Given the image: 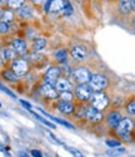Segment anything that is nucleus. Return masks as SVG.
Wrapping results in <instances>:
<instances>
[{
	"mask_svg": "<svg viewBox=\"0 0 135 157\" xmlns=\"http://www.w3.org/2000/svg\"><path fill=\"white\" fill-rule=\"evenodd\" d=\"M90 103L94 108H97L99 111H103L108 107V104H109V98L105 93H103L101 90L99 92H94L90 97Z\"/></svg>",
	"mask_w": 135,
	"mask_h": 157,
	"instance_id": "obj_1",
	"label": "nucleus"
},
{
	"mask_svg": "<svg viewBox=\"0 0 135 157\" xmlns=\"http://www.w3.org/2000/svg\"><path fill=\"white\" fill-rule=\"evenodd\" d=\"M133 127H134V122L130 118H123L120 121V123L118 124V127H116V132H118V135L120 137H123L125 140H129L130 133L133 131Z\"/></svg>",
	"mask_w": 135,
	"mask_h": 157,
	"instance_id": "obj_2",
	"label": "nucleus"
},
{
	"mask_svg": "<svg viewBox=\"0 0 135 157\" xmlns=\"http://www.w3.org/2000/svg\"><path fill=\"white\" fill-rule=\"evenodd\" d=\"M89 86L91 87L93 90L95 92H99V90H103L106 88L108 86V79L103 75V74H93L90 77L89 81Z\"/></svg>",
	"mask_w": 135,
	"mask_h": 157,
	"instance_id": "obj_3",
	"label": "nucleus"
},
{
	"mask_svg": "<svg viewBox=\"0 0 135 157\" xmlns=\"http://www.w3.org/2000/svg\"><path fill=\"white\" fill-rule=\"evenodd\" d=\"M75 94L78 97V99H80L82 102H86L90 99L91 94H93V89L90 86H88V83L85 84H79L75 89Z\"/></svg>",
	"mask_w": 135,
	"mask_h": 157,
	"instance_id": "obj_4",
	"label": "nucleus"
},
{
	"mask_svg": "<svg viewBox=\"0 0 135 157\" xmlns=\"http://www.w3.org/2000/svg\"><path fill=\"white\" fill-rule=\"evenodd\" d=\"M73 75H74V79L79 83V84H85V83H89L90 81V72L88 68H76L74 72H73Z\"/></svg>",
	"mask_w": 135,
	"mask_h": 157,
	"instance_id": "obj_5",
	"label": "nucleus"
},
{
	"mask_svg": "<svg viewBox=\"0 0 135 157\" xmlns=\"http://www.w3.org/2000/svg\"><path fill=\"white\" fill-rule=\"evenodd\" d=\"M65 5V0H48L45 4V11L55 14V13L63 11Z\"/></svg>",
	"mask_w": 135,
	"mask_h": 157,
	"instance_id": "obj_6",
	"label": "nucleus"
},
{
	"mask_svg": "<svg viewBox=\"0 0 135 157\" xmlns=\"http://www.w3.org/2000/svg\"><path fill=\"white\" fill-rule=\"evenodd\" d=\"M85 117H86L88 121H90L93 123H99V122L103 121V113H101V111L94 108L93 106L85 108Z\"/></svg>",
	"mask_w": 135,
	"mask_h": 157,
	"instance_id": "obj_7",
	"label": "nucleus"
},
{
	"mask_svg": "<svg viewBox=\"0 0 135 157\" xmlns=\"http://www.w3.org/2000/svg\"><path fill=\"white\" fill-rule=\"evenodd\" d=\"M40 94L44 96L45 98H57L58 97V89L54 87L53 84H49V83H44L42 84V87H40Z\"/></svg>",
	"mask_w": 135,
	"mask_h": 157,
	"instance_id": "obj_8",
	"label": "nucleus"
},
{
	"mask_svg": "<svg viewBox=\"0 0 135 157\" xmlns=\"http://www.w3.org/2000/svg\"><path fill=\"white\" fill-rule=\"evenodd\" d=\"M11 68H13V71H14V73L16 75H24L29 69L28 63H26L24 59H15L14 62H13Z\"/></svg>",
	"mask_w": 135,
	"mask_h": 157,
	"instance_id": "obj_9",
	"label": "nucleus"
},
{
	"mask_svg": "<svg viewBox=\"0 0 135 157\" xmlns=\"http://www.w3.org/2000/svg\"><path fill=\"white\" fill-rule=\"evenodd\" d=\"M59 75H60V69L59 68H57V67L49 68L45 73V83L55 84L57 81L59 79Z\"/></svg>",
	"mask_w": 135,
	"mask_h": 157,
	"instance_id": "obj_10",
	"label": "nucleus"
},
{
	"mask_svg": "<svg viewBox=\"0 0 135 157\" xmlns=\"http://www.w3.org/2000/svg\"><path fill=\"white\" fill-rule=\"evenodd\" d=\"M71 56L73 58L75 59H79V60H83L88 57V50L85 47H82V45H76L71 49Z\"/></svg>",
	"mask_w": 135,
	"mask_h": 157,
	"instance_id": "obj_11",
	"label": "nucleus"
},
{
	"mask_svg": "<svg viewBox=\"0 0 135 157\" xmlns=\"http://www.w3.org/2000/svg\"><path fill=\"white\" fill-rule=\"evenodd\" d=\"M13 49L16 52V54H25L26 53V43L21 39H14L11 43Z\"/></svg>",
	"mask_w": 135,
	"mask_h": 157,
	"instance_id": "obj_12",
	"label": "nucleus"
},
{
	"mask_svg": "<svg viewBox=\"0 0 135 157\" xmlns=\"http://www.w3.org/2000/svg\"><path fill=\"white\" fill-rule=\"evenodd\" d=\"M121 120H123V117H121V114L119 112H111L108 116V124L113 128H116Z\"/></svg>",
	"mask_w": 135,
	"mask_h": 157,
	"instance_id": "obj_13",
	"label": "nucleus"
},
{
	"mask_svg": "<svg viewBox=\"0 0 135 157\" xmlns=\"http://www.w3.org/2000/svg\"><path fill=\"white\" fill-rule=\"evenodd\" d=\"M58 109L64 113V114H70L74 111V106L71 104V102H65V101H60L58 103Z\"/></svg>",
	"mask_w": 135,
	"mask_h": 157,
	"instance_id": "obj_14",
	"label": "nucleus"
},
{
	"mask_svg": "<svg viewBox=\"0 0 135 157\" xmlns=\"http://www.w3.org/2000/svg\"><path fill=\"white\" fill-rule=\"evenodd\" d=\"M55 86V88L58 90H60V92H64V90H70L71 89V83L65 79V78H59V79L57 81V83L54 84Z\"/></svg>",
	"mask_w": 135,
	"mask_h": 157,
	"instance_id": "obj_15",
	"label": "nucleus"
},
{
	"mask_svg": "<svg viewBox=\"0 0 135 157\" xmlns=\"http://www.w3.org/2000/svg\"><path fill=\"white\" fill-rule=\"evenodd\" d=\"M134 6H135V3L133 0H121L120 2V10L124 14H129L130 11H133Z\"/></svg>",
	"mask_w": 135,
	"mask_h": 157,
	"instance_id": "obj_16",
	"label": "nucleus"
},
{
	"mask_svg": "<svg viewBox=\"0 0 135 157\" xmlns=\"http://www.w3.org/2000/svg\"><path fill=\"white\" fill-rule=\"evenodd\" d=\"M33 15V10L30 6H24V8H20L19 10V17L23 18V19H28V18H31Z\"/></svg>",
	"mask_w": 135,
	"mask_h": 157,
	"instance_id": "obj_17",
	"label": "nucleus"
},
{
	"mask_svg": "<svg viewBox=\"0 0 135 157\" xmlns=\"http://www.w3.org/2000/svg\"><path fill=\"white\" fill-rule=\"evenodd\" d=\"M40 111H42V109H40ZM43 112V114H45L46 117H48V118L49 120H53L54 122H58V123H60V124H63L64 127H68V128H70V129H74V126L71 124V123H69V122H65V121H63V120H59V118H55V117H51V116H49V114H46L44 111H42Z\"/></svg>",
	"mask_w": 135,
	"mask_h": 157,
	"instance_id": "obj_18",
	"label": "nucleus"
},
{
	"mask_svg": "<svg viewBox=\"0 0 135 157\" xmlns=\"http://www.w3.org/2000/svg\"><path fill=\"white\" fill-rule=\"evenodd\" d=\"M25 3V0H8L6 4L10 9H20Z\"/></svg>",
	"mask_w": 135,
	"mask_h": 157,
	"instance_id": "obj_19",
	"label": "nucleus"
},
{
	"mask_svg": "<svg viewBox=\"0 0 135 157\" xmlns=\"http://www.w3.org/2000/svg\"><path fill=\"white\" fill-rule=\"evenodd\" d=\"M45 45H46V40L44 38H39V39H35V40H34V50L35 52L44 49Z\"/></svg>",
	"mask_w": 135,
	"mask_h": 157,
	"instance_id": "obj_20",
	"label": "nucleus"
},
{
	"mask_svg": "<svg viewBox=\"0 0 135 157\" xmlns=\"http://www.w3.org/2000/svg\"><path fill=\"white\" fill-rule=\"evenodd\" d=\"M3 77L5 78L6 81H9V82H15L18 79V75L14 73V71H4Z\"/></svg>",
	"mask_w": 135,
	"mask_h": 157,
	"instance_id": "obj_21",
	"label": "nucleus"
},
{
	"mask_svg": "<svg viewBox=\"0 0 135 157\" xmlns=\"http://www.w3.org/2000/svg\"><path fill=\"white\" fill-rule=\"evenodd\" d=\"M13 19H14V14H13V11H11V10H5V11H3L2 19H0V20H3V21H5V23H9V21H11Z\"/></svg>",
	"mask_w": 135,
	"mask_h": 157,
	"instance_id": "obj_22",
	"label": "nucleus"
},
{
	"mask_svg": "<svg viewBox=\"0 0 135 157\" xmlns=\"http://www.w3.org/2000/svg\"><path fill=\"white\" fill-rule=\"evenodd\" d=\"M66 57H68V52L66 49H61V50H58L55 53V59L59 60V62H65L66 60Z\"/></svg>",
	"mask_w": 135,
	"mask_h": 157,
	"instance_id": "obj_23",
	"label": "nucleus"
},
{
	"mask_svg": "<svg viewBox=\"0 0 135 157\" xmlns=\"http://www.w3.org/2000/svg\"><path fill=\"white\" fill-rule=\"evenodd\" d=\"M60 99L65 101V102H71L73 101V93L70 90H64V92H60Z\"/></svg>",
	"mask_w": 135,
	"mask_h": 157,
	"instance_id": "obj_24",
	"label": "nucleus"
},
{
	"mask_svg": "<svg viewBox=\"0 0 135 157\" xmlns=\"http://www.w3.org/2000/svg\"><path fill=\"white\" fill-rule=\"evenodd\" d=\"M124 153H125V148H123V147H119V148H115V150H111V151H108V155L111 156V157L121 156Z\"/></svg>",
	"mask_w": 135,
	"mask_h": 157,
	"instance_id": "obj_25",
	"label": "nucleus"
},
{
	"mask_svg": "<svg viewBox=\"0 0 135 157\" xmlns=\"http://www.w3.org/2000/svg\"><path fill=\"white\" fill-rule=\"evenodd\" d=\"M126 112H128L130 116H135V99L128 103V106H126Z\"/></svg>",
	"mask_w": 135,
	"mask_h": 157,
	"instance_id": "obj_26",
	"label": "nucleus"
},
{
	"mask_svg": "<svg viewBox=\"0 0 135 157\" xmlns=\"http://www.w3.org/2000/svg\"><path fill=\"white\" fill-rule=\"evenodd\" d=\"M63 13L64 15H70L73 13V6L70 4V2H65V5H64V9H63Z\"/></svg>",
	"mask_w": 135,
	"mask_h": 157,
	"instance_id": "obj_27",
	"label": "nucleus"
},
{
	"mask_svg": "<svg viewBox=\"0 0 135 157\" xmlns=\"http://www.w3.org/2000/svg\"><path fill=\"white\" fill-rule=\"evenodd\" d=\"M33 112V111H31ZM34 113V112H33ZM35 114V117H36V118H38V121H40V122H43L45 126H48V127H50V128H55V124H53L51 122H49V121H46L45 118H43V117L42 116H39V114H36V113H34Z\"/></svg>",
	"mask_w": 135,
	"mask_h": 157,
	"instance_id": "obj_28",
	"label": "nucleus"
},
{
	"mask_svg": "<svg viewBox=\"0 0 135 157\" xmlns=\"http://www.w3.org/2000/svg\"><path fill=\"white\" fill-rule=\"evenodd\" d=\"M10 30V27L9 24L5 23V21H0V34H5Z\"/></svg>",
	"mask_w": 135,
	"mask_h": 157,
	"instance_id": "obj_29",
	"label": "nucleus"
},
{
	"mask_svg": "<svg viewBox=\"0 0 135 157\" xmlns=\"http://www.w3.org/2000/svg\"><path fill=\"white\" fill-rule=\"evenodd\" d=\"M68 151H69L74 157H84V155L80 152V151H78V150H75V148H71V147H68Z\"/></svg>",
	"mask_w": 135,
	"mask_h": 157,
	"instance_id": "obj_30",
	"label": "nucleus"
},
{
	"mask_svg": "<svg viewBox=\"0 0 135 157\" xmlns=\"http://www.w3.org/2000/svg\"><path fill=\"white\" fill-rule=\"evenodd\" d=\"M106 145L109 147H119L120 146V142L116 140H108L106 141Z\"/></svg>",
	"mask_w": 135,
	"mask_h": 157,
	"instance_id": "obj_31",
	"label": "nucleus"
},
{
	"mask_svg": "<svg viewBox=\"0 0 135 157\" xmlns=\"http://www.w3.org/2000/svg\"><path fill=\"white\" fill-rule=\"evenodd\" d=\"M0 89H2V90H3V92H4V93H6V94H9L10 97H13V98H15V97H16V96H15L14 93H13V92H11V90H9L8 88H5V87H4V86H3L2 83H0Z\"/></svg>",
	"mask_w": 135,
	"mask_h": 157,
	"instance_id": "obj_32",
	"label": "nucleus"
},
{
	"mask_svg": "<svg viewBox=\"0 0 135 157\" xmlns=\"http://www.w3.org/2000/svg\"><path fill=\"white\" fill-rule=\"evenodd\" d=\"M31 155L34 157H43V153L40 152L39 150H31Z\"/></svg>",
	"mask_w": 135,
	"mask_h": 157,
	"instance_id": "obj_33",
	"label": "nucleus"
},
{
	"mask_svg": "<svg viewBox=\"0 0 135 157\" xmlns=\"http://www.w3.org/2000/svg\"><path fill=\"white\" fill-rule=\"evenodd\" d=\"M20 103L23 104V106H24L25 108H28V109H31V106H30V103H28V102H25V101H20Z\"/></svg>",
	"mask_w": 135,
	"mask_h": 157,
	"instance_id": "obj_34",
	"label": "nucleus"
},
{
	"mask_svg": "<svg viewBox=\"0 0 135 157\" xmlns=\"http://www.w3.org/2000/svg\"><path fill=\"white\" fill-rule=\"evenodd\" d=\"M46 2H48V0H33V3L36 4V5H42V4L46 3Z\"/></svg>",
	"mask_w": 135,
	"mask_h": 157,
	"instance_id": "obj_35",
	"label": "nucleus"
},
{
	"mask_svg": "<svg viewBox=\"0 0 135 157\" xmlns=\"http://www.w3.org/2000/svg\"><path fill=\"white\" fill-rule=\"evenodd\" d=\"M0 151H2V152H4V153H6V152H5V148H4L2 145H0ZM6 155H8V153H6ZM8 156H9V155H8Z\"/></svg>",
	"mask_w": 135,
	"mask_h": 157,
	"instance_id": "obj_36",
	"label": "nucleus"
},
{
	"mask_svg": "<svg viewBox=\"0 0 135 157\" xmlns=\"http://www.w3.org/2000/svg\"><path fill=\"white\" fill-rule=\"evenodd\" d=\"M20 157H28V156H26L25 153H21V155H20Z\"/></svg>",
	"mask_w": 135,
	"mask_h": 157,
	"instance_id": "obj_37",
	"label": "nucleus"
},
{
	"mask_svg": "<svg viewBox=\"0 0 135 157\" xmlns=\"http://www.w3.org/2000/svg\"><path fill=\"white\" fill-rule=\"evenodd\" d=\"M2 4H3V0H0V6H2Z\"/></svg>",
	"mask_w": 135,
	"mask_h": 157,
	"instance_id": "obj_38",
	"label": "nucleus"
},
{
	"mask_svg": "<svg viewBox=\"0 0 135 157\" xmlns=\"http://www.w3.org/2000/svg\"><path fill=\"white\" fill-rule=\"evenodd\" d=\"M2 14H3V13H2V11H0V19H2Z\"/></svg>",
	"mask_w": 135,
	"mask_h": 157,
	"instance_id": "obj_39",
	"label": "nucleus"
},
{
	"mask_svg": "<svg viewBox=\"0 0 135 157\" xmlns=\"http://www.w3.org/2000/svg\"><path fill=\"white\" fill-rule=\"evenodd\" d=\"M0 107H2V103H0Z\"/></svg>",
	"mask_w": 135,
	"mask_h": 157,
	"instance_id": "obj_40",
	"label": "nucleus"
},
{
	"mask_svg": "<svg viewBox=\"0 0 135 157\" xmlns=\"http://www.w3.org/2000/svg\"><path fill=\"white\" fill-rule=\"evenodd\" d=\"M133 2H134V3H135V0H133Z\"/></svg>",
	"mask_w": 135,
	"mask_h": 157,
	"instance_id": "obj_41",
	"label": "nucleus"
},
{
	"mask_svg": "<svg viewBox=\"0 0 135 157\" xmlns=\"http://www.w3.org/2000/svg\"><path fill=\"white\" fill-rule=\"evenodd\" d=\"M134 23H135V21H134Z\"/></svg>",
	"mask_w": 135,
	"mask_h": 157,
	"instance_id": "obj_42",
	"label": "nucleus"
}]
</instances>
